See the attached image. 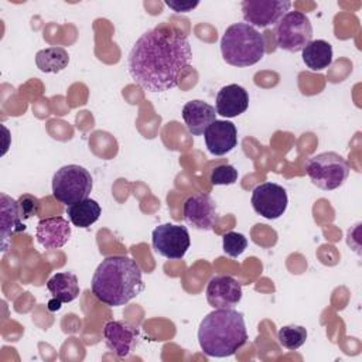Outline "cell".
<instances>
[{
	"label": "cell",
	"mask_w": 362,
	"mask_h": 362,
	"mask_svg": "<svg viewBox=\"0 0 362 362\" xmlns=\"http://www.w3.org/2000/svg\"><path fill=\"white\" fill-rule=\"evenodd\" d=\"M191 58L187 34L171 24H160L137 38L127 57V71L146 90L164 92L178 85Z\"/></svg>",
	"instance_id": "obj_1"
},
{
	"label": "cell",
	"mask_w": 362,
	"mask_h": 362,
	"mask_svg": "<svg viewBox=\"0 0 362 362\" xmlns=\"http://www.w3.org/2000/svg\"><path fill=\"white\" fill-rule=\"evenodd\" d=\"M90 288L100 303L109 307L124 305L144 288L141 270L127 256H109L96 267Z\"/></svg>",
	"instance_id": "obj_2"
},
{
	"label": "cell",
	"mask_w": 362,
	"mask_h": 362,
	"mask_svg": "<svg viewBox=\"0 0 362 362\" xmlns=\"http://www.w3.org/2000/svg\"><path fill=\"white\" fill-rule=\"evenodd\" d=\"M247 341L243 314L233 308H215L198 328V342L208 356H232Z\"/></svg>",
	"instance_id": "obj_3"
},
{
	"label": "cell",
	"mask_w": 362,
	"mask_h": 362,
	"mask_svg": "<svg viewBox=\"0 0 362 362\" xmlns=\"http://www.w3.org/2000/svg\"><path fill=\"white\" fill-rule=\"evenodd\" d=\"M221 52L226 64L232 66H250L263 58L264 38L255 27L236 23L225 30L221 38Z\"/></svg>",
	"instance_id": "obj_4"
},
{
	"label": "cell",
	"mask_w": 362,
	"mask_h": 362,
	"mask_svg": "<svg viewBox=\"0 0 362 362\" xmlns=\"http://www.w3.org/2000/svg\"><path fill=\"white\" fill-rule=\"evenodd\" d=\"M92 187L90 173L78 164L64 165L52 177V195L66 206L86 199Z\"/></svg>",
	"instance_id": "obj_5"
},
{
	"label": "cell",
	"mask_w": 362,
	"mask_h": 362,
	"mask_svg": "<svg viewBox=\"0 0 362 362\" xmlns=\"http://www.w3.org/2000/svg\"><path fill=\"white\" fill-rule=\"evenodd\" d=\"M349 171L348 161L334 151L320 153L305 163V173L311 182L324 191L341 187L346 181Z\"/></svg>",
	"instance_id": "obj_6"
},
{
	"label": "cell",
	"mask_w": 362,
	"mask_h": 362,
	"mask_svg": "<svg viewBox=\"0 0 362 362\" xmlns=\"http://www.w3.org/2000/svg\"><path fill=\"white\" fill-rule=\"evenodd\" d=\"M276 45L288 52H298L313 41V25L301 11H287L274 28Z\"/></svg>",
	"instance_id": "obj_7"
},
{
	"label": "cell",
	"mask_w": 362,
	"mask_h": 362,
	"mask_svg": "<svg viewBox=\"0 0 362 362\" xmlns=\"http://www.w3.org/2000/svg\"><path fill=\"white\" fill-rule=\"evenodd\" d=\"M189 233L187 226L175 223H163L154 228L151 233L153 249L165 259L180 260L189 249Z\"/></svg>",
	"instance_id": "obj_8"
},
{
	"label": "cell",
	"mask_w": 362,
	"mask_h": 362,
	"mask_svg": "<svg viewBox=\"0 0 362 362\" xmlns=\"http://www.w3.org/2000/svg\"><path fill=\"white\" fill-rule=\"evenodd\" d=\"M290 7L291 3L287 0H245L240 3L246 24L260 28L277 24Z\"/></svg>",
	"instance_id": "obj_9"
},
{
	"label": "cell",
	"mask_w": 362,
	"mask_h": 362,
	"mask_svg": "<svg viewBox=\"0 0 362 362\" xmlns=\"http://www.w3.org/2000/svg\"><path fill=\"white\" fill-rule=\"evenodd\" d=\"M252 206L256 214L266 219L280 218L288 204L286 189L274 182H263L255 187L250 198Z\"/></svg>",
	"instance_id": "obj_10"
},
{
	"label": "cell",
	"mask_w": 362,
	"mask_h": 362,
	"mask_svg": "<svg viewBox=\"0 0 362 362\" xmlns=\"http://www.w3.org/2000/svg\"><path fill=\"white\" fill-rule=\"evenodd\" d=\"M106 346L119 358H127L139 344V328L129 321H107L103 327Z\"/></svg>",
	"instance_id": "obj_11"
},
{
	"label": "cell",
	"mask_w": 362,
	"mask_h": 362,
	"mask_svg": "<svg viewBox=\"0 0 362 362\" xmlns=\"http://www.w3.org/2000/svg\"><path fill=\"white\" fill-rule=\"evenodd\" d=\"M184 219L189 226L211 230L216 222V205L211 195L197 194L189 197L182 206Z\"/></svg>",
	"instance_id": "obj_12"
},
{
	"label": "cell",
	"mask_w": 362,
	"mask_h": 362,
	"mask_svg": "<svg viewBox=\"0 0 362 362\" xmlns=\"http://www.w3.org/2000/svg\"><path fill=\"white\" fill-rule=\"evenodd\" d=\"M205 294L214 308H233L242 298V286L230 276H215L209 280Z\"/></svg>",
	"instance_id": "obj_13"
},
{
	"label": "cell",
	"mask_w": 362,
	"mask_h": 362,
	"mask_svg": "<svg viewBox=\"0 0 362 362\" xmlns=\"http://www.w3.org/2000/svg\"><path fill=\"white\" fill-rule=\"evenodd\" d=\"M206 148L214 156H225L238 144L236 126L228 120H215L204 133Z\"/></svg>",
	"instance_id": "obj_14"
},
{
	"label": "cell",
	"mask_w": 362,
	"mask_h": 362,
	"mask_svg": "<svg viewBox=\"0 0 362 362\" xmlns=\"http://www.w3.org/2000/svg\"><path fill=\"white\" fill-rule=\"evenodd\" d=\"M35 236L38 243L45 249L62 247L71 238V226L62 216H51L40 219Z\"/></svg>",
	"instance_id": "obj_15"
},
{
	"label": "cell",
	"mask_w": 362,
	"mask_h": 362,
	"mask_svg": "<svg viewBox=\"0 0 362 362\" xmlns=\"http://www.w3.org/2000/svg\"><path fill=\"white\" fill-rule=\"evenodd\" d=\"M182 119L192 136H201L216 120V109L199 99L189 100L182 107Z\"/></svg>",
	"instance_id": "obj_16"
},
{
	"label": "cell",
	"mask_w": 362,
	"mask_h": 362,
	"mask_svg": "<svg viewBox=\"0 0 362 362\" xmlns=\"http://www.w3.org/2000/svg\"><path fill=\"white\" fill-rule=\"evenodd\" d=\"M215 102L218 115L223 117H236L246 112L249 106V95L243 86L230 83L219 89Z\"/></svg>",
	"instance_id": "obj_17"
},
{
	"label": "cell",
	"mask_w": 362,
	"mask_h": 362,
	"mask_svg": "<svg viewBox=\"0 0 362 362\" xmlns=\"http://www.w3.org/2000/svg\"><path fill=\"white\" fill-rule=\"evenodd\" d=\"M1 204V215H0V226H1V246L6 250L7 239L11 238L17 232L25 230V225L21 222V214L18 202L10 198L6 194L0 195Z\"/></svg>",
	"instance_id": "obj_18"
},
{
	"label": "cell",
	"mask_w": 362,
	"mask_h": 362,
	"mask_svg": "<svg viewBox=\"0 0 362 362\" xmlns=\"http://www.w3.org/2000/svg\"><path fill=\"white\" fill-rule=\"evenodd\" d=\"M47 288L52 298L61 303H71L79 296L78 277L71 272H61L54 274L47 281Z\"/></svg>",
	"instance_id": "obj_19"
},
{
	"label": "cell",
	"mask_w": 362,
	"mask_h": 362,
	"mask_svg": "<svg viewBox=\"0 0 362 362\" xmlns=\"http://www.w3.org/2000/svg\"><path fill=\"white\" fill-rule=\"evenodd\" d=\"M303 61L311 71H322L332 62V47L328 41L314 40L303 48Z\"/></svg>",
	"instance_id": "obj_20"
},
{
	"label": "cell",
	"mask_w": 362,
	"mask_h": 362,
	"mask_svg": "<svg viewBox=\"0 0 362 362\" xmlns=\"http://www.w3.org/2000/svg\"><path fill=\"white\" fill-rule=\"evenodd\" d=\"M100 205L90 198L71 204L66 206V215L72 225L78 228H88L100 216Z\"/></svg>",
	"instance_id": "obj_21"
},
{
	"label": "cell",
	"mask_w": 362,
	"mask_h": 362,
	"mask_svg": "<svg viewBox=\"0 0 362 362\" xmlns=\"http://www.w3.org/2000/svg\"><path fill=\"white\" fill-rule=\"evenodd\" d=\"M35 64L42 72L57 74L68 66L69 55L62 47H48L35 54Z\"/></svg>",
	"instance_id": "obj_22"
},
{
	"label": "cell",
	"mask_w": 362,
	"mask_h": 362,
	"mask_svg": "<svg viewBox=\"0 0 362 362\" xmlns=\"http://www.w3.org/2000/svg\"><path fill=\"white\" fill-rule=\"evenodd\" d=\"M277 339L280 345L288 351L298 349L307 339V329L301 325H284L277 332Z\"/></svg>",
	"instance_id": "obj_23"
},
{
	"label": "cell",
	"mask_w": 362,
	"mask_h": 362,
	"mask_svg": "<svg viewBox=\"0 0 362 362\" xmlns=\"http://www.w3.org/2000/svg\"><path fill=\"white\" fill-rule=\"evenodd\" d=\"M222 245H223V252L228 256L238 257L245 252V249L247 246V240L242 233L228 232L226 235H223Z\"/></svg>",
	"instance_id": "obj_24"
},
{
	"label": "cell",
	"mask_w": 362,
	"mask_h": 362,
	"mask_svg": "<svg viewBox=\"0 0 362 362\" xmlns=\"http://www.w3.org/2000/svg\"><path fill=\"white\" fill-rule=\"evenodd\" d=\"M238 180V170L230 164H221L212 168L209 181L214 185H230Z\"/></svg>",
	"instance_id": "obj_25"
},
{
	"label": "cell",
	"mask_w": 362,
	"mask_h": 362,
	"mask_svg": "<svg viewBox=\"0 0 362 362\" xmlns=\"http://www.w3.org/2000/svg\"><path fill=\"white\" fill-rule=\"evenodd\" d=\"M17 202H18L20 214H21L23 219H28V218H33L40 214L41 202L37 197L30 195V194H23V195H20Z\"/></svg>",
	"instance_id": "obj_26"
},
{
	"label": "cell",
	"mask_w": 362,
	"mask_h": 362,
	"mask_svg": "<svg viewBox=\"0 0 362 362\" xmlns=\"http://www.w3.org/2000/svg\"><path fill=\"white\" fill-rule=\"evenodd\" d=\"M165 4L173 8L175 13H188L195 8L199 3L198 1H180V0H165Z\"/></svg>",
	"instance_id": "obj_27"
},
{
	"label": "cell",
	"mask_w": 362,
	"mask_h": 362,
	"mask_svg": "<svg viewBox=\"0 0 362 362\" xmlns=\"http://www.w3.org/2000/svg\"><path fill=\"white\" fill-rule=\"evenodd\" d=\"M61 304H62L61 301H58V300L54 298L52 301H49V310H52V311H54V310H59V308H61Z\"/></svg>",
	"instance_id": "obj_28"
}]
</instances>
